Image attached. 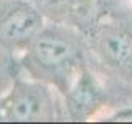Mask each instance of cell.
Segmentation results:
<instances>
[{
  "mask_svg": "<svg viewBox=\"0 0 132 124\" xmlns=\"http://www.w3.org/2000/svg\"><path fill=\"white\" fill-rule=\"evenodd\" d=\"M22 73L18 53L0 47V96L13 84V81Z\"/></svg>",
  "mask_w": 132,
  "mask_h": 124,
  "instance_id": "cell-7",
  "label": "cell"
},
{
  "mask_svg": "<svg viewBox=\"0 0 132 124\" xmlns=\"http://www.w3.org/2000/svg\"><path fill=\"white\" fill-rule=\"evenodd\" d=\"M45 23L31 0H0V47L20 53Z\"/></svg>",
  "mask_w": 132,
  "mask_h": 124,
  "instance_id": "cell-4",
  "label": "cell"
},
{
  "mask_svg": "<svg viewBox=\"0 0 132 124\" xmlns=\"http://www.w3.org/2000/svg\"><path fill=\"white\" fill-rule=\"evenodd\" d=\"M84 36L94 71L132 88V13L99 15Z\"/></svg>",
  "mask_w": 132,
  "mask_h": 124,
  "instance_id": "cell-2",
  "label": "cell"
},
{
  "mask_svg": "<svg viewBox=\"0 0 132 124\" xmlns=\"http://www.w3.org/2000/svg\"><path fill=\"white\" fill-rule=\"evenodd\" d=\"M64 119L68 118L63 96L50 84L23 73L0 96L2 122H51Z\"/></svg>",
  "mask_w": 132,
  "mask_h": 124,
  "instance_id": "cell-3",
  "label": "cell"
},
{
  "mask_svg": "<svg viewBox=\"0 0 132 124\" xmlns=\"http://www.w3.org/2000/svg\"><path fill=\"white\" fill-rule=\"evenodd\" d=\"M18 58L23 74L46 83L61 96L89 65L84 33L50 22L28 41Z\"/></svg>",
  "mask_w": 132,
  "mask_h": 124,
  "instance_id": "cell-1",
  "label": "cell"
},
{
  "mask_svg": "<svg viewBox=\"0 0 132 124\" xmlns=\"http://www.w3.org/2000/svg\"><path fill=\"white\" fill-rule=\"evenodd\" d=\"M45 22L78 28L84 33L97 20L99 0H31Z\"/></svg>",
  "mask_w": 132,
  "mask_h": 124,
  "instance_id": "cell-6",
  "label": "cell"
},
{
  "mask_svg": "<svg viewBox=\"0 0 132 124\" xmlns=\"http://www.w3.org/2000/svg\"><path fill=\"white\" fill-rule=\"evenodd\" d=\"M66 118L71 121H89L97 118L107 106V94L94 68L88 65L63 94Z\"/></svg>",
  "mask_w": 132,
  "mask_h": 124,
  "instance_id": "cell-5",
  "label": "cell"
},
{
  "mask_svg": "<svg viewBox=\"0 0 132 124\" xmlns=\"http://www.w3.org/2000/svg\"><path fill=\"white\" fill-rule=\"evenodd\" d=\"M129 2H130V5H132V0H129Z\"/></svg>",
  "mask_w": 132,
  "mask_h": 124,
  "instance_id": "cell-8",
  "label": "cell"
}]
</instances>
